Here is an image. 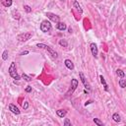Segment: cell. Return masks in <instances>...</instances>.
Masks as SVG:
<instances>
[{
  "mask_svg": "<svg viewBox=\"0 0 126 126\" xmlns=\"http://www.w3.org/2000/svg\"><path fill=\"white\" fill-rule=\"evenodd\" d=\"M8 71H9V75L13 79H15V80H20V79H21V78H20V76L18 75V73H17V68H16V63L15 62L11 63Z\"/></svg>",
  "mask_w": 126,
  "mask_h": 126,
  "instance_id": "obj_1",
  "label": "cell"
},
{
  "mask_svg": "<svg viewBox=\"0 0 126 126\" xmlns=\"http://www.w3.org/2000/svg\"><path fill=\"white\" fill-rule=\"evenodd\" d=\"M37 47H38V48H43V49H45V50H47L48 52H49V54L53 57V58H57V52L54 50V49H52L51 47H49L48 45H46V44H43V43H37Z\"/></svg>",
  "mask_w": 126,
  "mask_h": 126,
  "instance_id": "obj_2",
  "label": "cell"
},
{
  "mask_svg": "<svg viewBox=\"0 0 126 126\" xmlns=\"http://www.w3.org/2000/svg\"><path fill=\"white\" fill-rule=\"evenodd\" d=\"M39 28H41V31L42 33H47V32H50L51 31L52 26H51V24H50L49 21H47V20H44V21L42 22L41 27H39Z\"/></svg>",
  "mask_w": 126,
  "mask_h": 126,
  "instance_id": "obj_3",
  "label": "cell"
},
{
  "mask_svg": "<svg viewBox=\"0 0 126 126\" xmlns=\"http://www.w3.org/2000/svg\"><path fill=\"white\" fill-rule=\"evenodd\" d=\"M78 87V80L77 79H72L71 80V85H70V89L68 90V92L66 93V97H70L73 93H74V91L77 89Z\"/></svg>",
  "mask_w": 126,
  "mask_h": 126,
  "instance_id": "obj_4",
  "label": "cell"
},
{
  "mask_svg": "<svg viewBox=\"0 0 126 126\" xmlns=\"http://www.w3.org/2000/svg\"><path fill=\"white\" fill-rule=\"evenodd\" d=\"M32 37H33V34H32V33H24V34H21V35L17 36V39H18L19 42H23L29 41V39H30Z\"/></svg>",
  "mask_w": 126,
  "mask_h": 126,
  "instance_id": "obj_5",
  "label": "cell"
},
{
  "mask_svg": "<svg viewBox=\"0 0 126 126\" xmlns=\"http://www.w3.org/2000/svg\"><path fill=\"white\" fill-rule=\"evenodd\" d=\"M79 76H80V79H81V81H82V83H83V85H84L85 89H88V90H90V89H91V86H90V84L88 83V81H87V78L85 77L84 73H83V72H80V73H79Z\"/></svg>",
  "mask_w": 126,
  "mask_h": 126,
  "instance_id": "obj_6",
  "label": "cell"
},
{
  "mask_svg": "<svg viewBox=\"0 0 126 126\" xmlns=\"http://www.w3.org/2000/svg\"><path fill=\"white\" fill-rule=\"evenodd\" d=\"M45 15L47 16V18H48L49 20H51L52 22H55L56 24H57L58 22H60V18H59V16H57V15L53 14V13H51V12H47Z\"/></svg>",
  "mask_w": 126,
  "mask_h": 126,
  "instance_id": "obj_7",
  "label": "cell"
},
{
  "mask_svg": "<svg viewBox=\"0 0 126 126\" xmlns=\"http://www.w3.org/2000/svg\"><path fill=\"white\" fill-rule=\"evenodd\" d=\"M90 48H91V52H92V55L94 56L95 58L98 57V45L95 42H92L90 44Z\"/></svg>",
  "mask_w": 126,
  "mask_h": 126,
  "instance_id": "obj_8",
  "label": "cell"
},
{
  "mask_svg": "<svg viewBox=\"0 0 126 126\" xmlns=\"http://www.w3.org/2000/svg\"><path fill=\"white\" fill-rule=\"evenodd\" d=\"M9 110L12 112V113H14L16 115H19L20 113H21V111L19 110V108L16 107L15 104H13V103H10L9 104Z\"/></svg>",
  "mask_w": 126,
  "mask_h": 126,
  "instance_id": "obj_9",
  "label": "cell"
},
{
  "mask_svg": "<svg viewBox=\"0 0 126 126\" xmlns=\"http://www.w3.org/2000/svg\"><path fill=\"white\" fill-rule=\"evenodd\" d=\"M56 29L59 30V31H65L67 29V26H66L65 23H62V22H58L56 24Z\"/></svg>",
  "mask_w": 126,
  "mask_h": 126,
  "instance_id": "obj_10",
  "label": "cell"
},
{
  "mask_svg": "<svg viewBox=\"0 0 126 126\" xmlns=\"http://www.w3.org/2000/svg\"><path fill=\"white\" fill-rule=\"evenodd\" d=\"M64 64H65V66L69 70H73V69H74V64H73V62L70 60V59H66V60L64 61Z\"/></svg>",
  "mask_w": 126,
  "mask_h": 126,
  "instance_id": "obj_11",
  "label": "cell"
},
{
  "mask_svg": "<svg viewBox=\"0 0 126 126\" xmlns=\"http://www.w3.org/2000/svg\"><path fill=\"white\" fill-rule=\"evenodd\" d=\"M73 6H74V8H75L79 13H80V14H82V13H83V9L81 8V5L79 4V2L77 1V0H75V1L73 2Z\"/></svg>",
  "mask_w": 126,
  "mask_h": 126,
  "instance_id": "obj_12",
  "label": "cell"
},
{
  "mask_svg": "<svg viewBox=\"0 0 126 126\" xmlns=\"http://www.w3.org/2000/svg\"><path fill=\"white\" fill-rule=\"evenodd\" d=\"M99 79H101V83L103 84V89H104V91H108V86H107V81H105V79H104V77L103 76V75H101L99 76Z\"/></svg>",
  "mask_w": 126,
  "mask_h": 126,
  "instance_id": "obj_13",
  "label": "cell"
},
{
  "mask_svg": "<svg viewBox=\"0 0 126 126\" xmlns=\"http://www.w3.org/2000/svg\"><path fill=\"white\" fill-rule=\"evenodd\" d=\"M56 114H57V116L63 118L66 116L67 112H66V110H64V109H58V110H56Z\"/></svg>",
  "mask_w": 126,
  "mask_h": 126,
  "instance_id": "obj_14",
  "label": "cell"
},
{
  "mask_svg": "<svg viewBox=\"0 0 126 126\" xmlns=\"http://www.w3.org/2000/svg\"><path fill=\"white\" fill-rule=\"evenodd\" d=\"M2 1V4H3V6H5V7H11L12 6V3H13V1L12 0H1Z\"/></svg>",
  "mask_w": 126,
  "mask_h": 126,
  "instance_id": "obj_15",
  "label": "cell"
},
{
  "mask_svg": "<svg viewBox=\"0 0 126 126\" xmlns=\"http://www.w3.org/2000/svg\"><path fill=\"white\" fill-rule=\"evenodd\" d=\"M118 84H119V86H120V88H122V89H125V88H126V79H124V78H121L120 80L118 81Z\"/></svg>",
  "mask_w": 126,
  "mask_h": 126,
  "instance_id": "obj_16",
  "label": "cell"
},
{
  "mask_svg": "<svg viewBox=\"0 0 126 126\" xmlns=\"http://www.w3.org/2000/svg\"><path fill=\"white\" fill-rule=\"evenodd\" d=\"M112 119L115 121V122H117V123H119L121 121V118H120V115H119L118 113H114L113 115H112Z\"/></svg>",
  "mask_w": 126,
  "mask_h": 126,
  "instance_id": "obj_17",
  "label": "cell"
},
{
  "mask_svg": "<svg viewBox=\"0 0 126 126\" xmlns=\"http://www.w3.org/2000/svg\"><path fill=\"white\" fill-rule=\"evenodd\" d=\"M116 75H117L118 77H120V78H124V77H125V73H124L121 69H117V70H116Z\"/></svg>",
  "mask_w": 126,
  "mask_h": 126,
  "instance_id": "obj_18",
  "label": "cell"
},
{
  "mask_svg": "<svg viewBox=\"0 0 126 126\" xmlns=\"http://www.w3.org/2000/svg\"><path fill=\"white\" fill-rule=\"evenodd\" d=\"M59 44H60L61 46H63V47H67V46H68L67 41H66V39H63V38L59 41Z\"/></svg>",
  "mask_w": 126,
  "mask_h": 126,
  "instance_id": "obj_19",
  "label": "cell"
},
{
  "mask_svg": "<svg viewBox=\"0 0 126 126\" xmlns=\"http://www.w3.org/2000/svg\"><path fill=\"white\" fill-rule=\"evenodd\" d=\"M94 122H95V124H97L98 126H103V123L99 120L98 118H94Z\"/></svg>",
  "mask_w": 126,
  "mask_h": 126,
  "instance_id": "obj_20",
  "label": "cell"
},
{
  "mask_svg": "<svg viewBox=\"0 0 126 126\" xmlns=\"http://www.w3.org/2000/svg\"><path fill=\"white\" fill-rule=\"evenodd\" d=\"M2 59L3 60H7L8 59V50H4L2 53Z\"/></svg>",
  "mask_w": 126,
  "mask_h": 126,
  "instance_id": "obj_21",
  "label": "cell"
},
{
  "mask_svg": "<svg viewBox=\"0 0 126 126\" xmlns=\"http://www.w3.org/2000/svg\"><path fill=\"white\" fill-rule=\"evenodd\" d=\"M22 78L24 79L25 81H27V82L32 81V78H31L30 76H28V75H26V74H23V75H22Z\"/></svg>",
  "mask_w": 126,
  "mask_h": 126,
  "instance_id": "obj_22",
  "label": "cell"
},
{
  "mask_svg": "<svg viewBox=\"0 0 126 126\" xmlns=\"http://www.w3.org/2000/svg\"><path fill=\"white\" fill-rule=\"evenodd\" d=\"M24 9H25V11L27 12V13H31L32 12V8L30 7L29 5H24Z\"/></svg>",
  "mask_w": 126,
  "mask_h": 126,
  "instance_id": "obj_23",
  "label": "cell"
},
{
  "mask_svg": "<svg viewBox=\"0 0 126 126\" xmlns=\"http://www.w3.org/2000/svg\"><path fill=\"white\" fill-rule=\"evenodd\" d=\"M64 126H71L72 124H71V121L69 120L68 118H65V120H64Z\"/></svg>",
  "mask_w": 126,
  "mask_h": 126,
  "instance_id": "obj_24",
  "label": "cell"
},
{
  "mask_svg": "<svg viewBox=\"0 0 126 126\" xmlns=\"http://www.w3.org/2000/svg\"><path fill=\"white\" fill-rule=\"evenodd\" d=\"M23 108H24L25 110L29 108V102H25V103H23Z\"/></svg>",
  "mask_w": 126,
  "mask_h": 126,
  "instance_id": "obj_25",
  "label": "cell"
},
{
  "mask_svg": "<svg viewBox=\"0 0 126 126\" xmlns=\"http://www.w3.org/2000/svg\"><path fill=\"white\" fill-rule=\"evenodd\" d=\"M25 91L27 92V93H31V92H32V87H31V86H28V87L26 88V90H25Z\"/></svg>",
  "mask_w": 126,
  "mask_h": 126,
  "instance_id": "obj_26",
  "label": "cell"
},
{
  "mask_svg": "<svg viewBox=\"0 0 126 126\" xmlns=\"http://www.w3.org/2000/svg\"><path fill=\"white\" fill-rule=\"evenodd\" d=\"M26 54H29V51L28 50H26V51H23L20 53V55H26Z\"/></svg>",
  "mask_w": 126,
  "mask_h": 126,
  "instance_id": "obj_27",
  "label": "cell"
},
{
  "mask_svg": "<svg viewBox=\"0 0 126 126\" xmlns=\"http://www.w3.org/2000/svg\"><path fill=\"white\" fill-rule=\"evenodd\" d=\"M93 103V101H88L87 103H85V105H86V107H87V105H88V104H90V103Z\"/></svg>",
  "mask_w": 126,
  "mask_h": 126,
  "instance_id": "obj_28",
  "label": "cell"
},
{
  "mask_svg": "<svg viewBox=\"0 0 126 126\" xmlns=\"http://www.w3.org/2000/svg\"><path fill=\"white\" fill-rule=\"evenodd\" d=\"M68 33H70V34L72 33V29L71 28H68Z\"/></svg>",
  "mask_w": 126,
  "mask_h": 126,
  "instance_id": "obj_29",
  "label": "cell"
},
{
  "mask_svg": "<svg viewBox=\"0 0 126 126\" xmlns=\"http://www.w3.org/2000/svg\"><path fill=\"white\" fill-rule=\"evenodd\" d=\"M60 1H64V0H60Z\"/></svg>",
  "mask_w": 126,
  "mask_h": 126,
  "instance_id": "obj_30",
  "label": "cell"
}]
</instances>
